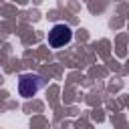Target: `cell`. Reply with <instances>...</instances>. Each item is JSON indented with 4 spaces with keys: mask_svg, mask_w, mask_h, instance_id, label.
I'll use <instances>...</instances> for the list:
<instances>
[{
    "mask_svg": "<svg viewBox=\"0 0 129 129\" xmlns=\"http://www.w3.org/2000/svg\"><path fill=\"white\" fill-rule=\"evenodd\" d=\"M42 87H44V79L36 73H22L18 77V95L24 99L34 97Z\"/></svg>",
    "mask_w": 129,
    "mask_h": 129,
    "instance_id": "cell-1",
    "label": "cell"
},
{
    "mask_svg": "<svg viewBox=\"0 0 129 129\" xmlns=\"http://www.w3.org/2000/svg\"><path fill=\"white\" fill-rule=\"evenodd\" d=\"M46 40H48V46L50 48H62V46H67L73 40V30H71V26L58 22V24H54L48 30Z\"/></svg>",
    "mask_w": 129,
    "mask_h": 129,
    "instance_id": "cell-2",
    "label": "cell"
}]
</instances>
